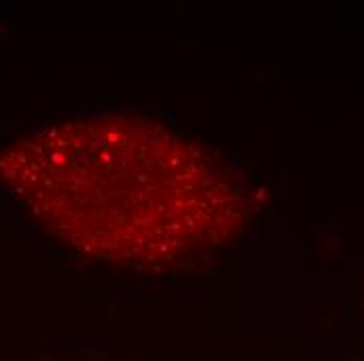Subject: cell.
Listing matches in <instances>:
<instances>
[{
	"mask_svg": "<svg viewBox=\"0 0 364 361\" xmlns=\"http://www.w3.org/2000/svg\"><path fill=\"white\" fill-rule=\"evenodd\" d=\"M40 161L57 226L115 265L193 261L224 245L243 216L241 188L212 150L139 115L72 121L50 136Z\"/></svg>",
	"mask_w": 364,
	"mask_h": 361,
	"instance_id": "1",
	"label": "cell"
}]
</instances>
